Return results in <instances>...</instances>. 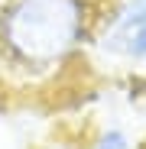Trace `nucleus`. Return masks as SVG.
<instances>
[{
  "instance_id": "f257e3e1",
  "label": "nucleus",
  "mask_w": 146,
  "mask_h": 149,
  "mask_svg": "<svg viewBox=\"0 0 146 149\" xmlns=\"http://www.w3.org/2000/svg\"><path fill=\"white\" fill-rule=\"evenodd\" d=\"M107 0H0V74L20 88L52 84L91 55Z\"/></svg>"
},
{
  "instance_id": "f03ea898",
  "label": "nucleus",
  "mask_w": 146,
  "mask_h": 149,
  "mask_svg": "<svg viewBox=\"0 0 146 149\" xmlns=\"http://www.w3.org/2000/svg\"><path fill=\"white\" fill-rule=\"evenodd\" d=\"M91 55L110 68H146V0H107L94 29Z\"/></svg>"
},
{
  "instance_id": "7ed1b4c3",
  "label": "nucleus",
  "mask_w": 146,
  "mask_h": 149,
  "mask_svg": "<svg viewBox=\"0 0 146 149\" xmlns=\"http://www.w3.org/2000/svg\"><path fill=\"white\" fill-rule=\"evenodd\" d=\"M85 149H140V136L117 120H104L81 136Z\"/></svg>"
},
{
  "instance_id": "20e7f679",
  "label": "nucleus",
  "mask_w": 146,
  "mask_h": 149,
  "mask_svg": "<svg viewBox=\"0 0 146 149\" xmlns=\"http://www.w3.org/2000/svg\"><path fill=\"white\" fill-rule=\"evenodd\" d=\"M39 149H85V146H81V136H52Z\"/></svg>"
},
{
  "instance_id": "39448f33",
  "label": "nucleus",
  "mask_w": 146,
  "mask_h": 149,
  "mask_svg": "<svg viewBox=\"0 0 146 149\" xmlns=\"http://www.w3.org/2000/svg\"><path fill=\"white\" fill-rule=\"evenodd\" d=\"M140 149H146V136H140Z\"/></svg>"
}]
</instances>
